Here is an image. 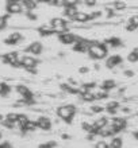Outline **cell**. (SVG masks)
Here are the masks:
<instances>
[{
    "label": "cell",
    "mask_w": 138,
    "mask_h": 148,
    "mask_svg": "<svg viewBox=\"0 0 138 148\" xmlns=\"http://www.w3.org/2000/svg\"><path fill=\"white\" fill-rule=\"evenodd\" d=\"M77 12L79 11H77V8L76 7H65V15L72 20H75V16H76Z\"/></svg>",
    "instance_id": "obj_17"
},
{
    "label": "cell",
    "mask_w": 138,
    "mask_h": 148,
    "mask_svg": "<svg viewBox=\"0 0 138 148\" xmlns=\"http://www.w3.org/2000/svg\"><path fill=\"white\" fill-rule=\"evenodd\" d=\"M88 16H89V20H94L96 19V18H99L100 16V12H92V14H88Z\"/></svg>",
    "instance_id": "obj_30"
},
{
    "label": "cell",
    "mask_w": 138,
    "mask_h": 148,
    "mask_svg": "<svg viewBox=\"0 0 138 148\" xmlns=\"http://www.w3.org/2000/svg\"><path fill=\"white\" fill-rule=\"evenodd\" d=\"M37 59L33 58V57H28V55H23V62H22V66L24 69H30V67H35L37 66Z\"/></svg>",
    "instance_id": "obj_11"
},
{
    "label": "cell",
    "mask_w": 138,
    "mask_h": 148,
    "mask_svg": "<svg viewBox=\"0 0 138 148\" xmlns=\"http://www.w3.org/2000/svg\"><path fill=\"white\" fill-rule=\"evenodd\" d=\"M96 148H108V144H107L106 141H98L96 144H95Z\"/></svg>",
    "instance_id": "obj_29"
},
{
    "label": "cell",
    "mask_w": 138,
    "mask_h": 148,
    "mask_svg": "<svg viewBox=\"0 0 138 148\" xmlns=\"http://www.w3.org/2000/svg\"><path fill=\"white\" fill-rule=\"evenodd\" d=\"M22 4H23V8H26L27 11H33L37 8V0H22Z\"/></svg>",
    "instance_id": "obj_16"
},
{
    "label": "cell",
    "mask_w": 138,
    "mask_h": 148,
    "mask_svg": "<svg viewBox=\"0 0 138 148\" xmlns=\"http://www.w3.org/2000/svg\"><path fill=\"white\" fill-rule=\"evenodd\" d=\"M11 147V144L8 143V141H3L1 144H0V148H10Z\"/></svg>",
    "instance_id": "obj_32"
},
{
    "label": "cell",
    "mask_w": 138,
    "mask_h": 148,
    "mask_svg": "<svg viewBox=\"0 0 138 148\" xmlns=\"http://www.w3.org/2000/svg\"><path fill=\"white\" fill-rule=\"evenodd\" d=\"M38 128V125H37V121H30L28 120L26 124L22 127V128H19L20 131L23 133H30V132H34L35 129Z\"/></svg>",
    "instance_id": "obj_12"
},
{
    "label": "cell",
    "mask_w": 138,
    "mask_h": 148,
    "mask_svg": "<svg viewBox=\"0 0 138 148\" xmlns=\"http://www.w3.org/2000/svg\"><path fill=\"white\" fill-rule=\"evenodd\" d=\"M37 3H47V0H37Z\"/></svg>",
    "instance_id": "obj_37"
},
{
    "label": "cell",
    "mask_w": 138,
    "mask_h": 148,
    "mask_svg": "<svg viewBox=\"0 0 138 148\" xmlns=\"http://www.w3.org/2000/svg\"><path fill=\"white\" fill-rule=\"evenodd\" d=\"M127 61H129V62H131V63L137 62V61H138V49H134L130 54L127 55Z\"/></svg>",
    "instance_id": "obj_22"
},
{
    "label": "cell",
    "mask_w": 138,
    "mask_h": 148,
    "mask_svg": "<svg viewBox=\"0 0 138 148\" xmlns=\"http://www.w3.org/2000/svg\"><path fill=\"white\" fill-rule=\"evenodd\" d=\"M85 4H87L88 7H92L94 4H96V0H85Z\"/></svg>",
    "instance_id": "obj_33"
},
{
    "label": "cell",
    "mask_w": 138,
    "mask_h": 148,
    "mask_svg": "<svg viewBox=\"0 0 138 148\" xmlns=\"http://www.w3.org/2000/svg\"><path fill=\"white\" fill-rule=\"evenodd\" d=\"M92 110H94L95 113H99V112H102L103 108L102 106H92Z\"/></svg>",
    "instance_id": "obj_34"
},
{
    "label": "cell",
    "mask_w": 138,
    "mask_h": 148,
    "mask_svg": "<svg viewBox=\"0 0 138 148\" xmlns=\"http://www.w3.org/2000/svg\"><path fill=\"white\" fill-rule=\"evenodd\" d=\"M114 8L115 10H118V11H122V10L126 8V4L123 3V1H117V3L114 4Z\"/></svg>",
    "instance_id": "obj_26"
},
{
    "label": "cell",
    "mask_w": 138,
    "mask_h": 148,
    "mask_svg": "<svg viewBox=\"0 0 138 148\" xmlns=\"http://www.w3.org/2000/svg\"><path fill=\"white\" fill-rule=\"evenodd\" d=\"M75 113H76V108L73 105H62L57 109L58 117L62 119L64 121H67V123H71V120L75 116Z\"/></svg>",
    "instance_id": "obj_2"
},
{
    "label": "cell",
    "mask_w": 138,
    "mask_h": 148,
    "mask_svg": "<svg viewBox=\"0 0 138 148\" xmlns=\"http://www.w3.org/2000/svg\"><path fill=\"white\" fill-rule=\"evenodd\" d=\"M18 57L19 54L18 53H7V54L3 55V62L10 63L14 67H16V63H18Z\"/></svg>",
    "instance_id": "obj_9"
},
{
    "label": "cell",
    "mask_w": 138,
    "mask_h": 148,
    "mask_svg": "<svg viewBox=\"0 0 138 148\" xmlns=\"http://www.w3.org/2000/svg\"><path fill=\"white\" fill-rule=\"evenodd\" d=\"M121 63H122V57L121 55H111L110 58H107L106 66L108 69H114V67H117Z\"/></svg>",
    "instance_id": "obj_8"
},
{
    "label": "cell",
    "mask_w": 138,
    "mask_h": 148,
    "mask_svg": "<svg viewBox=\"0 0 138 148\" xmlns=\"http://www.w3.org/2000/svg\"><path fill=\"white\" fill-rule=\"evenodd\" d=\"M1 119H3V117H1V114H0V123H1Z\"/></svg>",
    "instance_id": "obj_40"
},
{
    "label": "cell",
    "mask_w": 138,
    "mask_h": 148,
    "mask_svg": "<svg viewBox=\"0 0 138 148\" xmlns=\"http://www.w3.org/2000/svg\"><path fill=\"white\" fill-rule=\"evenodd\" d=\"M115 85H117V84H115V81H112V79H106V81L102 84V88L104 90H107V92H108V90L114 89Z\"/></svg>",
    "instance_id": "obj_20"
},
{
    "label": "cell",
    "mask_w": 138,
    "mask_h": 148,
    "mask_svg": "<svg viewBox=\"0 0 138 148\" xmlns=\"http://www.w3.org/2000/svg\"><path fill=\"white\" fill-rule=\"evenodd\" d=\"M80 0H64V7H76Z\"/></svg>",
    "instance_id": "obj_24"
},
{
    "label": "cell",
    "mask_w": 138,
    "mask_h": 148,
    "mask_svg": "<svg viewBox=\"0 0 138 148\" xmlns=\"http://www.w3.org/2000/svg\"><path fill=\"white\" fill-rule=\"evenodd\" d=\"M104 45H106V46H110V47H118L122 45V42H121V39H118V38H111V39H108V40H106Z\"/></svg>",
    "instance_id": "obj_18"
},
{
    "label": "cell",
    "mask_w": 138,
    "mask_h": 148,
    "mask_svg": "<svg viewBox=\"0 0 138 148\" xmlns=\"http://www.w3.org/2000/svg\"><path fill=\"white\" fill-rule=\"evenodd\" d=\"M7 19H8V15L0 16V30L6 28V26H7Z\"/></svg>",
    "instance_id": "obj_25"
},
{
    "label": "cell",
    "mask_w": 138,
    "mask_h": 148,
    "mask_svg": "<svg viewBox=\"0 0 138 148\" xmlns=\"http://www.w3.org/2000/svg\"><path fill=\"white\" fill-rule=\"evenodd\" d=\"M125 74H126V75H129V77H131V75H133V73H131V71H125Z\"/></svg>",
    "instance_id": "obj_36"
},
{
    "label": "cell",
    "mask_w": 138,
    "mask_h": 148,
    "mask_svg": "<svg viewBox=\"0 0 138 148\" xmlns=\"http://www.w3.org/2000/svg\"><path fill=\"white\" fill-rule=\"evenodd\" d=\"M76 39H77V36L73 35V34H71V32H61L58 35V40L61 43H64V45H72V43L76 42Z\"/></svg>",
    "instance_id": "obj_5"
},
{
    "label": "cell",
    "mask_w": 138,
    "mask_h": 148,
    "mask_svg": "<svg viewBox=\"0 0 138 148\" xmlns=\"http://www.w3.org/2000/svg\"><path fill=\"white\" fill-rule=\"evenodd\" d=\"M18 116H19L18 113H8L6 119H8V120H11V121H16L18 120Z\"/></svg>",
    "instance_id": "obj_28"
},
{
    "label": "cell",
    "mask_w": 138,
    "mask_h": 148,
    "mask_svg": "<svg viewBox=\"0 0 138 148\" xmlns=\"http://www.w3.org/2000/svg\"><path fill=\"white\" fill-rule=\"evenodd\" d=\"M38 31H40V34L42 36H49L54 32V30H53V26L50 24V26H41Z\"/></svg>",
    "instance_id": "obj_15"
},
{
    "label": "cell",
    "mask_w": 138,
    "mask_h": 148,
    "mask_svg": "<svg viewBox=\"0 0 138 148\" xmlns=\"http://www.w3.org/2000/svg\"><path fill=\"white\" fill-rule=\"evenodd\" d=\"M16 121H18L19 128H22V127H23V125L28 121V117L26 116V114H19V116H18V120H16Z\"/></svg>",
    "instance_id": "obj_23"
},
{
    "label": "cell",
    "mask_w": 138,
    "mask_h": 148,
    "mask_svg": "<svg viewBox=\"0 0 138 148\" xmlns=\"http://www.w3.org/2000/svg\"><path fill=\"white\" fill-rule=\"evenodd\" d=\"M7 12L8 14H19L23 10V4L22 1H12V3H7Z\"/></svg>",
    "instance_id": "obj_6"
},
{
    "label": "cell",
    "mask_w": 138,
    "mask_h": 148,
    "mask_svg": "<svg viewBox=\"0 0 138 148\" xmlns=\"http://www.w3.org/2000/svg\"><path fill=\"white\" fill-rule=\"evenodd\" d=\"M121 147H122V139L121 137H114L111 140L110 145H108V148H121Z\"/></svg>",
    "instance_id": "obj_21"
},
{
    "label": "cell",
    "mask_w": 138,
    "mask_h": 148,
    "mask_svg": "<svg viewBox=\"0 0 138 148\" xmlns=\"http://www.w3.org/2000/svg\"><path fill=\"white\" fill-rule=\"evenodd\" d=\"M12 1H22V0H7V3H12Z\"/></svg>",
    "instance_id": "obj_38"
},
{
    "label": "cell",
    "mask_w": 138,
    "mask_h": 148,
    "mask_svg": "<svg viewBox=\"0 0 138 148\" xmlns=\"http://www.w3.org/2000/svg\"><path fill=\"white\" fill-rule=\"evenodd\" d=\"M89 45H91V42H88V40H84V39H76L73 50L77 51V53H88Z\"/></svg>",
    "instance_id": "obj_4"
},
{
    "label": "cell",
    "mask_w": 138,
    "mask_h": 148,
    "mask_svg": "<svg viewBox=\"0 0 138 148\" xmlns=\"http://www.w3.org/2000/svg\"><path fill=\"white\" fill-rule=\"evenodd\" d=\"M37 125H38V128L44 129V131H49L51 128V121L47 117H40L37 120Z\"/></svg>",
    "instance_id": "obj_10"
},
{
    "label": "cell",
    "mask_w": 138,
    "mask_h": 148,
    "mask_svg": "<svg viewBox=\"0 0 138 148\" xmlns=\"http://www.w3.org/2000/svg\"><path fill=\"white\" fill-rule=\"evenodd\" d=\"M54 5H64V0H54Z\"/></svg>",
    "instance_id": "obj_35"
},
{
    "label": "cell",
    "mask_w": 138,
    "mask_h": 148,
    "mask_svg": "<svg viewBox=\"0 0 138 148\" xmlns=\"http://www.w3.org/2000/svg\"><path fill=\"white\" fill-rule=\"evenodd\" d=\"M0 137H1V133H0Z\"/></svg>",
    "instance_id": "obj_41"
},
{
    "label": "cell",
    "mask_w": 138,
    "mask_h": 148,
    "mask_svg": "<svg viewBox=\"0 0 138 148\" xmlns=\"http://www.w3.org/2000/svg\"><path fill=\"white\" fill-rule=\"evenodd\" d=\"M20 40H22V34L14 32V34H11V35L4 40V43H6V45H16V43H19Z\"/></svg>",
    "instance_id": "obj_14"
},
{
    "label": "cell",
    "mask_w": 138,
    "mask_h": 148,
    "mask_svg": "<svg viewBox=\"0 0 138 148\" xmlns=\"http://www.w3.org/2000/svg\"><path fill=\"white\" fill-rule=\"evenodd\" d=\"M51 26H53V30L54 32H65L68 30V26H67V22L62 19V18H54V19H51Z\"/></svg>",
    "instance_id": "obj_3"
},
{
    "label": "cell",
    "mask_w": 138,
    "mask_h": 148,
    "mask_svg": "<svg viewBox=\"0 0 138 148\" xmlns=\"http://www.w3.org/2000/svg\"><path fill=\"white\" fill-rule=\"evenodd\" d=\"M88 54L94 59H103L107 57V47L106 45H100V43H91L89 49H88Z\"/></svg>",
    "instance_id": "obj_1"
},
{
    "label": "cell",
    "mask_w": 138,
    "mask_h": 148,
    "mask_svg": "<svg viewBox=\"0 0 138 148\" xmlns=\"http://www.w3.org/2000/svg\"><path fill=\"white\" fill-rule=\"evenodd\" d=\"M110 125L114 128L115 132L118 133V132H121V131H123V129L126 128L127 123H126V120H125V119H114V120L110 123Z\"/></svg>",
    "instance_id": "obj_7"
},
{
    "label": "cell",
    "mask_w": 138,
    "mask_h": 148,
    "mask_svg": "<svg viewBox=\"0 0 138 148\" xmlns=\"http://www.w3.org/2000/svg\"><path fill=\"white\" fill-rule=\"evenodd\" d=\"M27 18H28V19H31V20H37L35 14H33V12H30V11L27 12Z\"/></svg>",
    "instance_id": "obj_31"
},
{
    "label": "cell",
    "mask_w": 138,
    "mask_h": 148,
    "mask_svg": "<svg viewBox=\"0 0 138 148\" xmlns=\"http://www.w3.org/2000/svg\"><path fill=\"white\" fill-rule=\"evenodd\" d=\"M134 137H135V139H138V131H137V132L134 133Z\"/></svg>",
    "instance_id": "obj_39"
},
{
    "label": "cell",
    "mask_w": 138,
    "mask_h": 148,
    "mask_svg": "<svg viewBox=\"0 0 138 148\" xmlns=\"http://www.w3.org/2000/svg\"><path fill=\"white\" fill-rule=\"evenodd\" d=\"M57 143L55 141H47V143H44V144H41L40 148H51V147H55Z\"/></svg>",
    "instance_id": "obj_27"
},
{
    "label": "cell",
    "mask_w": 138,
    "mask_h": 148,
    "mask_svg": "<svg viewBox=\"0 0 138 148\" xmlns=\"http://www.w3.org/2000/svg\"><path fill=\"white\" fill-rule=\"evenodd\" d=\"M75 20L76 22H88L89 20V16H88V14H85V12H77L75 16Z\"/></svg>",
    "instance_id": "obj_19"
},
{
    "label": "cell",
    "mask_w": 138,
    "mask_h": 148,
    "mask_svg": "<svg viewBox=\"0 0 138 148\" xmlns=\"http://www.w3.org/2000/svg\"><path fill=\"white\" fill-rule=\"evenodd\" d=\"M26 51H27V53H31V54H34V55H38L42 53V45H41L40 42H34L26 49Z\"/></svg>",
    "instance_id": "obj_13"
}]
</instances>
